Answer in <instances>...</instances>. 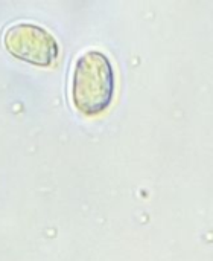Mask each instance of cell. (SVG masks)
<instances>
[{
  "mask_svg": "<svg viewBox=\"0 0 213 261\" xmlns=\"http://www.w3.org/2000/svg\"><path fill=\"white\" fill-rule=\"evenodd\" d=\"M114 69L110 58L101 50H87L81 54L72 73V101L73 106L87 116L102 113L114 96Z\"/></svg>",
  "mask_w": 213,
  "mask_h": 261,
  "instance_id": "obj_1",
  "label": "cell"
},
{
  "mask_svg": "<svg viewBox=\"0 0 213 261\" xmlns=\"http://www.w3.org/2000/svg\"><path fill=\"white\" fill-rule=\"evenodd\" d=\"M6 50L26 63L47 67L58 58L59 46L55 37L35 23H14L3 34Z\"/></svg>",
  "mask_w": 213,
  "mask_h": 261,
  "instance_id": "obj_2",
  "label": "cell"
}]
</instances>
